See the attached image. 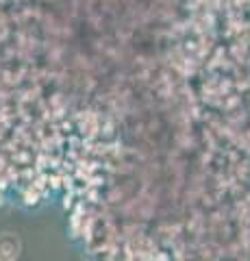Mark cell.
<instances>
[{"instance_id": "obj_1", "label": "cell", "mask_w": 250, "mask_h": 261, "mask_svg": "<svg viewBox=\"0 0 250 261\" xmlns=\"http://www.w3.org/2000/svg\"><path fill=\"white\" fill-rule=\"evenodd\" d=\"M20 248H22V244H20L18 235H13V233H3L0 235V257L13 261L15 257L20 255Z\"/></svg>"}, {"instance_id": "obj_2", "label": "cell", "mask_w": 250, "mask_h": 261, "mask_svg": "<svg viewBox=\"0 0 250 261\" xmlns=\"http://www.w3.org/2000/svg\"><path fill=\"white\" fill-rule=\"evenodd\" d=\"M0 261H11V259H5V257H0Z\"/></svg>"}]
</instances>
